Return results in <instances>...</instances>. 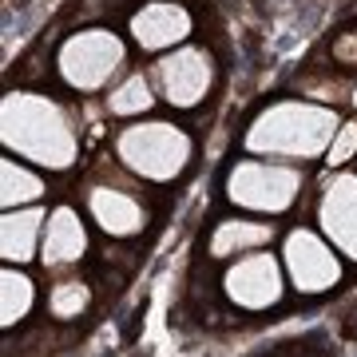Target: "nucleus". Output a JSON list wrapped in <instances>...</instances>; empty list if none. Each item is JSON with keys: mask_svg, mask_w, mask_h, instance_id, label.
I'll list each match as a JSON object with an SVG mask.
<instances>
[{"mask_svg": "<svg viewBox=\"0 0 357 357\" xmlns=\"http://www.w3.org/2000/svg\"><path fill=\"white\" fill-rule=\"evenodd\" d=\"M88 302H91V290L79 278H60L56 286H52V294H48L52 318H60V321L79 318V314L88 310Z\"/></svg>", "mask_w": 357, "mask_h": 357, "instance_id": "a211bd4d", "label": "nucleus"}, {"mask_svg": "<svg viewBox=\"0 0 357 357\" xmlns=\"http://www.w3.org/2000/svg\"><path fill=\"white\" fill-rule=\"evenodd\" d=\"M88 250V230L79 222L76 206H56L44 222V243H40V258L44 266H72Z\"/></svg>", "mask_w": 357, "mask_h": 357, "instance_id": "f8f14e48", "label": "nucleus"}, {"mask_svg": "<svg viewBox=\"0 0 357 357\" xmlns=\"http://www.w3.org/2000/svg\"><path fill=\"white\" fill-rule=\"evenodd\" d=\"M302 191V171L290 163H266V159H243L227 178L230 203L262 215H282L290 211Z\"/></svg>", "mask_w": 357, "mask_h": 357, "instance_id": "39448f33", "label": "nucleus"}, {"mask_svg": "<svg viewBox=\"0 0 357 357\" xmlns=\"http://www.w3.org/2000/svg\"><path fill=\"white\" fill-rule=\"evenodd\" d=\"M274 238V227L270 222H250V218H227L218 222L215 234H211V255L215 258H234V255H250V250H262V246Z\"/></svg>", "mask_w": 357, "mask_h": 357, "instance_id": "4468645a", "label": "nucleus"}, {"mask_svg": "<svg viewBox=\"0 0 357 357\" xmlns=\"http://www.w3.org/2000/svg\"><path fill=\"white\" fill-rule=\"evenodd\" d=\"M222 290L238 310H270L282 302V262L270 250H250L246 258H238L234 266H227L222 274Z\"/></svg>", "mask_w": 357, "mask_h": 357, "instance_id": "423d86ee", "label": "nucleus"}, {"mask_svg": "<svg viewBox=\"0 0 357 357\" xmlns=\"http://www.w3.org/2000/svg\"><path fill=\"white\" fill-rule=\"evenodd\" d=\"M151 103H155V96H151V84L143 79V72L128 76L119 88H112V96H107L112 115H143Z\"/></svg>", "mask_w": 357, "mask_h": 357, "instance_id": "f3484780", "label": "nucleus"}, {"mask_svg": "<svg viewBox=\"0 0 357 357\" xmlns=\"http://www.w3.org/2000/svg\"><path fill=\"white\" fill-rule=\"evenodd\" d=\"M44 222H48V211L40 206H16V211H4V222H0V250H4V262L8 266H24L28 258L36 255V246L44 243Z\"/></svg>", "mask_w": 357, "mask_h": 357, "instance_id": "ddd939ff", "label": "nucleus"}, {"mask_svg": "<svg viewBox=\"0 0 357 357\" xmlns=\"http://www.w3.org/2000/svg\"><path fill=\"white\" fill-rule=\"evenodd\" d=\"M155 79H159L167 103L195 107V103H203L206 88H211V56L199 48H178L155 64Z\"/></svg>", "mask_w": 357, "mask_h": 357, "instance_id": "6e6552de", "label": "nucleus"}, {"mask_svg": "<svg viewBox=\"0 0 357 357\" xmlns=\"http://www.w3.org/2000/svg\"><path fill=\"white\" fill-rule=\"evenodd\" d=\"M88 211L100 222V230H107L112 238H131L139 234L147 222V211L131 191L123 187H91L88 191Z\"/></svg>", "mask_w": 357, "mask_h": 357, "instance_id": "9b49d317", "label": "nucleus"}, {"mask_svg": "<svg viewBox=\"0 0 357 357\" xmlns=\"http://www.w3.org/2000/svg\"><path fill=\"white\" fill-rule=\"evenodd\" d=\"M337 115L330 107L302 100H282L270 103L246 131V151L266 155V159H314L330 151L337 135Z\"/></svg>", "mask_w": 357, "mask_h": 357, "instance_id": "f03ea898", "label": "nucleus"}, {"mask_svg": "<svg viewBox=\"0 0 357 357\" xmlns=\"http://www.w3.org/2000/svg\"><path fill=\"white\" fill-rule=\"evenodd\" d=\"M0 203H4V211H13V206H28L36 203L40 195H44V178L32 175L28 167H20L16 159H4L0 163Z\"/></svg>", "mask_w": 357, "mask_h": 357, "instance_id": "2eb2a0df", "label": "nucleus"}, {"mask_svg": "<svg viewBox=\"0 0 357 357\" xmlns=\"http://www.w3.org/2000/svg\"><path fill=\"white\" fill-rule=\"evenodd\" d=\"M191 151V135L175 123H135L115 139V155L123 159V167H131L147 183H171L183 175Z\"/></svg>", "mask_w": 357, "mask_h": 357, "instance_id": "7ed1b4c3", "label": "nucleus"}, {"mask_svg": "<svg viewBox=\"0 0 357 357\" xmlns=\"http://www.w3.org/2000/svg\"><path fill=\"white\" fill-rule=\"evenodd\" d=\"M32 302H36V286L28 282V274L8 266L4 278H0V318H4V326L13 330L16 321H24Z\"/></svg>", "mask_w": 357, "mask_h": 357, "instance_id": "dca6fc26", "label": "nucleus"}, {"mask_svg": "<svg viewBox=\"0 0 357 357\" xmlns=\"http://www.w3.org/2000/svg\"><path fill=\"white\" fill-rule=\"evenodd\" d=\"M318 222H321V234L345 258L357 262V175H337L326 187L318 206Z\"/></svg>", "mask_w": 357, "mask_h": 357, "instance_id": "1a4fd4ad", "label": "nucleus"}, {"mask_svg": "<svg viewBox=\"0 0 357 357\" xmlns=\"http://www.w3.org/2000/svg\"><path fill=\"white\" fill-rule=\"evenodd\" d=\"M123 40L107 28H84L76 36L64 40V48L56 56V68L64 76L68 88L76 91H100L112 84V76L123 68Z\"/></svg>", "mask_w": 357, "mask_h": 357, "instance_id": "20e7f679", "label": "nucleus"}, {"mask_svg": "<svg viewBox=\"0 0 357 357\" xmlns=\"http://www.w3.org/2000/svg\"><path fill=\"white\" fill-rule=\"evenodd\" d=\"M354 155H357V119H349V123H342V128H337V135H333L330 151H326V163L342 167V163H349Z\"/></svg>", "mask_w": 357, "mask_h": 357, "instance_id": "6ab92c4d", "label": "nucleus"}, {"mask_svg": "<svg viewBox=\"0 0 357 357\" xmlns=\"http://www.w3.org/2000/svg\"><path fill=\"white\" fill-rule=\"evenodd\" d=\"M131 36L143 52H167L191 36V13L175 0L143 4L139 13L131 16Z\"/></svg>", "mask_w": 357, "mask_h": 357, "instance_id": "9d476101", "label": "nucleus"}, {"mask_svg": "<svg viewBox=\"0 0 357 357\" xmlns=\"http://www.w3.org/2000/svg\"><path fill=\"white\" fill-rule=\"evenodd\" d=\"M0 139L8 155H20L28 163L64 171L76 163L79 155V135L72 128L68 112L48 96L32 91H8L0 103Z\"/></svg>", "mask_w": 357, "mask_h": 357, "instance_id": "f257e3e1", "label": "nucleus"}, {"mask_svg": "<svg viewBox=\"0 0 357 357\" xmlns=\"http://www.w3.org/2000/svg\"><path fill=\"white\" fill-rule=\"evenodd\" d=\"M337 246L326 243L314 230H294L286 238V250H282V262H286V274H290L294 290L302 294H326L342 282V262L333 255Z\"/></svg>", "mask_w": 357, "mask_h": 357, "instance_id": "0eeeda50", "label": "nucleus"}, {"mask_svg": "<svg viewBox=\"0 0 357 357\" xmlns=\"http://www.w3.org/2000/svg\"><path fill=\"white\" fill-rule=\"evenodd\" d=\"M354 103H357V91H354Z\"/></svg>", "mask_w": 357, "mask_h": 357, "instance_id": "aec40b11", "label": "nucleus"}]
</instances>
